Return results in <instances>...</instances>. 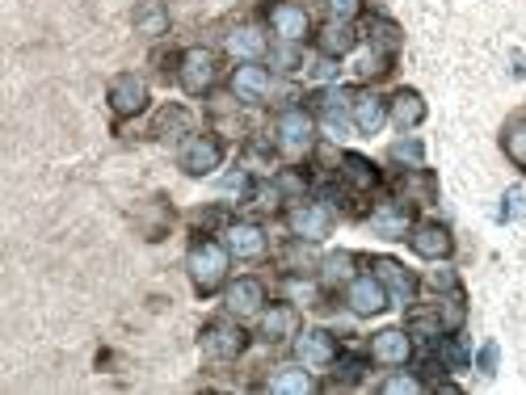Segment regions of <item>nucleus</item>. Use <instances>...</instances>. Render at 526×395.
Returning a JSON list of instances; mask_svg holds the SVG:
<instances>
[{"label": "nucleus", "instance_id": "aec40b11", "mask_svg": "<svg viewBox=\"0 0 526 395\" xmlns=\"http://www.w3.org/2000/svg\"><path fill=\"white\" fill-rule=\"evenodd\" d=\"M371 232L383 236V240H409L413 219H409V211H404L400 202H383V206L371 211Z\"/></svg>", "mask_w": 526, "mask_h": 395}, {"label": "nucleus", "instance_id": "7c9ffc66", "mask_svg": "<svg viewBox=\"0 0 526 395\" xmlns=\"http://www.w3.org/2000/svg\"><path fill=\"white\" fill-rule=\"evenodd\" d=\"M404 190L413 194V202H421V206H426V202H434L438 185H434V177L426 173V164H421V169H409V173H404Z\"/></svg>", "mask_w": 526, "mask_h": 395}, {"label": "nucleus", "instance_id": "f3484780", "mask_svg": "<svg viewBox=\"0 0 526 395\" xmlns=\"http://www.w3.org/2000/svg\"><path fill=\"white\" fill-rule=\"evenodd\" d=\"M224 299H228V316H236V320L261 316V307H266V282L261 278H236Z\"/></svg>", "mask_w": 526, "mask_h": 395}, {"label": "nucleus", "instance_id": "7ed1b4c3", "mask_svg": "<svg viewBox=\"0 0 526 395\" xmlns=\"http://www.w3.org/2000/svg\"><path fill=\"white\" fill-rule=\"evenodd\" d=\"M333 206L325 202H295L291 211H287V227H291V236L303 240V244H320V240H329L333 236Z\"/></svg>", "mask_w": 526, "mask_h": 395}, {"label": "nucleus", "instance_id": "a878e982", "mask_svg": "<svg viewBox=\"0 0 526 395\" xmlns=\"http://www.w3.org/2000/svg\"><path fill=\"white\" fill-rule=\"evenodd\" d=\"M472 362V349L459 332H442L438 337V370H468Z\"/></svg>", "mask_w": 526, "mask_h": 395}, {"label": "nucleus", "instance_id": "393cba45", "mask_svg": "<svg viewBox=\"0 0 526 395\" xmlns=\"http://www.w3.org/2000/svg\"><path fill=\"white\" fill-rule=\"evenodd\" d=\"M337 173H341V181H346L350 190H358V194H367V190H375V185H379V169H375L367 156H358V152L341 156V169H337Z\"/></svg>", "mask_w": 526, "mask_h": 395}, {"label": "nucleus", "instance_id": "1a4fd4ad", "mask_svg": "<svg viewBox=\"0 0 526 395\" xmlns=\"http://www.w3.org/2000/svg\"><path fill=\"white\" fill-rule=\"evenodd\" d=\"M177 160H181V173L186 177H211L219 164H224V143L215 135H194Z\"/></svg>", "mask_w": 526, "mask_h": 395}, {"label": "nucleus", "instance_id": "9b49d317", "mask_svg": "<svg viewBox=\"0 0 526 395\" xmlns=\"http://www.w3.org/2000/svg\"><path fill=\"white\" fill-rule=\"evenodd\" d=\"M270 89H274V76H270V68L261 64V59L232 68V97L245 101V106H257V101H266Z\"/></svg>", "mask_w": 526, "mask_h": 395}, {"label": "nucleus", "instance_id": "f704fd0d", "mask_svg": "<svg viewBox=\"0 0 526 395\" xmlns=\"http://www.w3.org/2000/svg\"><path fill=\"white\" fill-rule=\"evenodd\" d=\"M320 269H325V282H350L354 278V253H329L320 261Z\"/></svg>", "mask_w": 526, "mask_h": 395}, {"label": "nucleus", "instance_id": "e433bc0d", "mask_svg": "<svg viewBox=\"0 0 526 395\" xmlns=\"http://www.w3.org/2000/svg\"><path fill=\"white\" fill-rule=\"evenodd\" d=\"M186 127H190V114L181 110V106H169L165 114H160V127H156V135L173 139V131H186Z\"/></svg>", "mask_w": 526, "mask_h": 395}, {"label": "nucleus", "instance_id": "f03ea898", "mask_svg": "<svg viewBox=\"0 0 526 395\" xmlns=\"http://www.w3.org/2000/svg\"><path fill=\"white\" fill-rule=\"evenodd\" d=\"M198 345H202V353H207L211 362H236L240 353L249 349V332L236 324V316H224V320L202 324Z\"/></svg>", "mask_w": 526, "mask_h": 395}, {"label": "nucleus", "instance_id": "b1692460", "mask_svg": "<svg viewBox=\"0 0 526 395\" xmlns=\"http://www.w3.org/2000/svg\"><path fill=\"white\" fill-rule=\"evenodd\" d=\"M224 47H228V55L236 59V64H253V59L266 55V34H261L257 26H236Z\"/></svg>", "mask_w": 526, "mask_h": 395}, {"label": "nucleus", "instance_id": "cd10ccee", "mask_svg": "<svg viewBox=\"0 0 526 395\" xmlns=\"http://www.w3.org/2000/svg\"><path fill=\"white\" fill-rule=\"evenodd\" d=\"M371 51H379V55H396L400 47H404V34H400V26L396 22H388V17H375V22H371Z\"/></svg>", "mask_w": 526, "mask_h": 395}, {"label": "nucleus", "instance_id": "37998d69", "mask_svg": "<svg viewBox=\"0 0 526 395\" xmlns=\"http://www.w3.org/2000/svg\"><path fill=\"white\" fill-rule=\"evenodd\" d=\"M430 286H434V290H459V278L451 274V269H434V274H430Z\"/></svg>", "mask_w": 526, "mask_h": 395}, {"label": "nucleus", "instance_id": "f257e3e1", "mask_svg": "<svg viewBox=\"0 0 526 395\" xmlns=\"http://www.w3.org/2000/svg\"><path fill=\"white\" fill-rule=\"evenodd\" d=\"M228 265H232L228 244L202 240V244L190 248V257H186V274H190V282H194L198 295H215V290L228 282Z\"/></svg>", "mask_w": 526, "mask_h": 395}, {"label": "nucleus", "instance_id": "5701e85b", "mask_svg": "<svg viewBox=\"0 0 526 395\" xmlns=\"http://www.w3.org/2000/svg\"><path fill=\"white\" fill-rule=\"evenodd\" d=\"M131 22H135V30L144 38H165L169 34V5H165V0H139Z\"/></svg>", "mask_w": 526, "mask_h": 395}, {"label": "nucleus", "instance_id": "79ce46f5", "mask_svg": "<svg viewBox=\"0 0 526 395\" xmlns=\"http://www.w3.org/2000/svg\"><path fill=\"white\" fill-rule=\"evenodd\" d=\"M497 341H484V349H480V374H489V379H493V374H497Z\"/></svg>", "mask_w": 526, "mask_h": 395}, {"label": "nucleus", "instance_id": "a18cd8bd", "mask_svg": "<svg viewBox=\"0 0 526 395\" xmlns=\"http://www.w3.org/2000/svg\"><path fill=\"white\" fill-rule=\"evenodd\" d=\"M291 295H295V299H303V303H316L320 290H316L312 282H291Z\"/></svg>", "mask_w": 526, "mask_h": 395}, {"label": "nucleus", "instance_id": "39448f33", "mask_svg": "<svg viewBox=\"0 0 526 395\" xmlns=\"http://www.w3.org/2000/svg\"><path fill=\"white\" fill-rule=\"evenodd\" d=\"M274 139H278V148L282 152H308L312 143H316V118L303 110V106H291V110H282L278 122H274Z\"/></svg>", "mask_w": 526, "mask_h": 395}, {"label": "nucleus", "instance_id": "9d476101", "mask_svg": "<svg viewBox=\"0 0 526 395\" xmlns=\"http://www.w3.org/2000/svg\"><path fill=\"white\" fill-rule=\"evenodd\" d=\"M295 362H303L308 370H329L337 362V337L329 328H308L295 337Z\"/></svg>", "mask_w": 526, "mask_h": 395}, {"label": "nucleus", "instance_id": "c03bdc74", "mask_svg": "<svg viewBox=\"0 0 526 395\" xmlns=\"http://www.w3.org/2000/svg\"><path fill=\"white\" fill-rule=\"evenodd\" d=\"M278 190H282V194H303V177L291 173V169H287V173H278Z\"/></svg>", "mask_w": 526, "mask_h": 395}, {"label": "nucleus", "instance_id": "f8f14e48", "mask_svg": "<svg viewBox=\"0 0 526 395\" xmlns=\"http://www.w3.org/2000/svg\"><path fill=\"white\" fill-rule=\"evenodd\" d=\"M257 337L270 341V345L295 341V337H299V307H295V303H270V307H261Z\"/></svg>", "mask_w": 526, "mask_h": 395}, {"label": "nucleus", "instance_id": "bb28decb", "mask_svg": "<svg viewBox=\"0 0 526 395\" xmlns=\"http://www.w3.org/2000/svg\"><path fill=\"white\" fill-rule=\"evenodd\" d=\"M501 152L510 156L514 169L526 173V114H518V118L505 122V131H501Z\"/></svg>", "mask_w": 526, "mask_h": 395}, {"label": "nucleus", "instance_id": "72a5a7b5", "mask_svg": "<svg viewBox=\"0 0 526 395\" xmlns=\"http://www.w3.org/2000/svg\"><path fill=\"white\" fill-rule=\"evenodd\" d=\"M333 366H337L333 370V383L337 387H358L362 379H367V362H362V358H337Z\"/></svg>", "mask_w": 526, "mask_h": 395}, {"label": "nucleus", "instance_id": "a19ab883", "mask_svg": "<svg viewBox=\"0 0 526 395\" xmlns=\"http://www.w3.org/2000/svg\"><path fill=\"white\" fill-rule=\"evenodd\" d=\"M312 80H316V85H329V80H337V59L320 55L316 64H312Z\"/></svg>", "mask_w": 526, "mask_h": 395}, {"label": "nucleus", "instance_id": "c9c22d12", "mask_svg": "<svg viewBox=\"0 0 526 395\" xmlns=\"http://www.w3.org/2000/svg\"><path fill=\"white\" fill-rule=\"evenodd\" d=\"M383 395H417V391H426V383L417 379V374H392V379H383L379 383Z\"/></svg>", "mask_w": 526, "mask_h": 395}, {"label": "nucleus", "instance_id": "6e6552de", "mask_svg": "<svg viewBox=\"0 0 526 395\" xmlns=\"http://www.w3.org/2000/svg\"><path fill=\"white\" fill-rule=\"evenodd\" d=\"M346 307L354 311V316H379V311L392 307V295L375 274H362V278L346 282Z\"/></svg>", "mask_w": 526, "mask_h": 395}, {"label": "nucleus", "instance_id": "4468645a", "mask_svg": "<svg viewBox=\"0 0 526 395\" xmlns=\"http://www.w3.org/2000/svg\"><path fill=\"white\" fill-rule=\"evenodd\" d=\"M224 244H228V253L236 261H257V257H266V227L261 223H228V232H224Z\"/></svg>", "mask_w": 526, "mask_h": 395}, {"label": "nucleus", "instance_id": "58836bf2", "mask_svg": "<svg viewBox=\"0 0 526 395\" xmlns=\"http://www.w3.org/2000/svg\"><path fill=\"white\" fill-rule=\"evenodd\" d=\"M392 156H396V160H409V169H421V156H426V152H421L417 139H400L396 148H392Z\"/></svg>", "mask_w": 526, "mask_h": 395}, {"label": "nucleus", "instance_id": "c756f323", "mask_svg": "<svg viewBox=\"0 0 526 395\" xmlns=\"http://www.w3.org/2000/svg\"><path fill=\"white\" fill-rule=\"evenodd\" d=\"M312 101H316L320 118H325V114H350V106H354V89H346V85H329V89H320Z\"/></svg>", "mask_w": 526, "mask_h": 395}, {"label": "nucleus", "instance_id": "4be33fe9", "mask_svg": "<svg viewBox=\"0 0 526 395\" xmlns=\"http://www.w3.org/2000/svg\"><path fill=\"white\" fill-rule=\"evenodd\" d=\"M266 391L274 395H312L316 391V379H312V370L295 362V366H278L270 379H266Z\"/></svg>", "mask_w": 526, "mask_h": 395}, {"label": "nucleus", "instance_id": "20e7f679", "mask_svg": "<svg viewBox=\"0 0 526 395\" xmlns=\"http://www.w3.org/2000/svg\"><path fill=\"white\" fill-rule=\"evenodd\" d=\"M215 76H219V59L211 47H190V51H181L177 59V80H181V89H186L190 97H202L211 85H215Z\"/></svg>", "mask_w": 526, "mask_h": 395}, {"label": "nucleus", "instance_id": "ea45409f", "mask_svg": "<svg viewBox=\"0 0 526 395\" xmlns=\"http://www.w3.org/2000/svg\"><path fill=\"white\" fill-rule=\"evenodd\" d=\"M501 202H505V206H501V219H522V215H526V194H522V190H505Z\"/></svg>", "mask_w": 526, "mask_h": 395}, {"label": "nucleus", "instance_id": "c85d7f7f", "mask_svg": "<svg viewBox=\"0 0 526 395\" xmlns=\"http://www.w3.org/2000/svg\"><path fill=\"white\" fill-rule=\"evenodd\" d=\"M438 320H442V332H459L468 324V303H463L459 290H447V299H438Z\"/></svg>", "mask_w": 526, "mask_h": 395}, {"label": "nucleus", "instance_id": "473e14b6", "mask_svg": "<svg viewBox=\"0 0 526 395\" xmlns=\"http://www.w3.org/2000/svg\"><path fill=\"white\" fill-rule=\"evenodd\" d=\"M270 68H278V72H299V68H303L299 43H287V38H278V43L270 47Z\"/></svg>", "mask_w": 526, "mask_h": 395}, {"label": "nucleus", "instance_id": "2eb2a0df", "mask_svg": "<svg viewBox=\"0 0 526 395\" xmlns=\"http://www.w3.org/2000/svg\"><path fill=\"white\" fill-rule=\"evenodd\" d=\"M371 358L379 366H409L413 358V337L409 328H383L371 337Z\"/></svg>", "mask_w": 526, "mask_h": 395}, {"label": "nucleus", "instance_id": "2f4dec72", "mask_svg": "<svg viewBox=\"0 0 526 395\" xmlns=\"http://www.w3.org/2000/svg\"><path fill=\"white\" fill-rule=\"evenodd\" d=\"M409 337L438 341V337H442V320H438V311H409Z\"/></svg>", "mask_w": 526, "mask_h": 395}, {"label": "nucleus", "instance_id": "dca6fc26", "mask_svg": "<svg viewBox=\"0 0 526 395\" xmlns=\"http://www.w3.org/2000/svg\"><path fill=\"white\" fill-rule=\"evenodd\" d=\"M270 30L278 38H287V43H303V38L312 34V17L303 5H291V0H278L270 5Z\"/></svg>", "mask_w": 526, "mask_h": 395}, {"label": "nucleus", "instance_id": "0eeeda50", "mask_svg": "<svg viewBox=\"0 0 526 395\" xmlns=\"http://www.w3.org/2000/svg\"><path fill=\"white\" fill-rule=\"evenodd\" d=\"M409 244H413V253H417L421 261H447V257L455 253V236H451V227H447V223H438V219L413 223Z\"/></svg>", "mask_w": 526, "mask_h": 395}, {"label": "nucleus", "instance_id": "4c0bfd02", "mask_svg": "<svg viewBox=\"0 0 526 395\" xmlns=\"http://www.w3.org/2000/svg\"><path fill=\"white\" fill-rule=\"evenodd\" d=\"M325 13L333 17V22H354V17L362 13V0H325Z\"/></svg>", "mask_w": 526, "mask_h": 395}, {"label": "nucleus", "instance_id": "ddd939ff", "mask_svg": "<svg viewBox=\"0 0 526 395\" xmlns=\"http://www.w3.org/2000/svg\"><path fill=\"white\" fill-rule=\"evenodd\" d=\"M371 269H375V278H379L383 286H388L392 303L409 307V303L417 299V278H413V269H404L396 257H375V261H371Z\"/></svg>", "mask_w": 526, "mask_h": 395}, {"label": "nucleus", "instance_id": "423d86ee", "mask_svg": "<svg viewBox=\"0 0 526 395\" xmlns=\"http://www.w3.org/2000/svg\"><path fill=\"white\" fill-rule=\"evenodd\" d=\"M106 101H110V114H114V118H135V114H144V110H148V101H152V97H148L144 76L123 72V76H114V80H110Z\"/></svg>", "mask_w": 526, "mask_h": 395}, {"label": "nucleus", "instance_id": "412c9836", "mask_svg": "<svg viewBox=\"0 0 526 395\" xmlns=\"http://www.w3.org/2000/svg\"><path fill=\"white\" fill-rule=\"evenodd\" d=\"M358 47V34H354V26L350 22H329L316 30V51L320 55H329V59H341V55H350Z\"/></svg>", "mask_w": 526, "mask_h": 395}, {"label": "nucleus", "instance_id": "a211bd4d", "mask_svg": "<svg viewBox=\"0 0 526 395\" xmlns=\"http://www.w3.org/2000/svg\"><path fill=\"white\" fill-rule=\"evenodd\" d=\"M388 118L396 122L400 131H413L426 122V97H421L417 89H396L388 97Z\"/></svg>", "mask_w": 526, "mask_h": 395}, {"label": "nucleus", "instance_id": "6ab92c4d", "mask_svg": "<svg viewBox=\"0 0 526 395\" xmlns=\"http://www.w3.org/2000/svg\"><path fill=\"white\" fill-rule=\"evenodd\" d=\"M350 122H354L362 135H379L383 122H388V101H383L379 93H354Z\"/></svg>", "mask_w": 526, "mask_h": 395}]
</instances>
